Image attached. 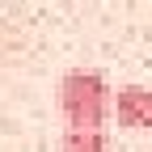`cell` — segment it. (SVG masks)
<instances>
[{
    "mask_svg": "<svg viewBox=\"0 0 152 152\" xmlns=\"http://www.w3.org/2000/svg\"><path fill=\"white\" fill-rule=\"evenodd\" d=\"M114 110V89L93 68H68L59 76V114L68 131H102Z\"/></svg>",
    "mask_w": 152,
    "mask_h": 152,
    "instance_id": "cell-1",
    "label": "cell"
},
{
    "mask_svg": "<svg viewBox=\"0 0 152 152\" xmlns=\"http://www.w3.org/2000/svg\"><path fill=\"white\" fill-rule=\"evenodd\" d=\"M114 118L127 131H152V89L148 85L114 89Z\"/></svg>",
    "mask_w": 152,
    "mask_h": 152,
    "instance_id": "cell-2",
    "label": "cell"
},
{
    "mask_svg": "<svg viewBox=\"0 0 152 152\" xmlns=\"http://www.w3.org/2000/svg\"><path fill=\"white\" fill-rule=\"evenodd\" d=\"M59 152H110L106 131H64Z\"/></svg>",
    "mask_w": 152,
    "mask_h": 152,
    "instance_id": "cell-3",
    "label": "cell"
}]
</instances>
